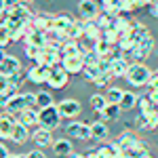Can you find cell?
Returning <instances> with one entry per match:
<instances>
[{"mask_svg":"<svg viewBox=\"0 0 158 158\" xmlns=\"http://www.w3.org/2000/svg\"><path fill=\"white\" fill-rule=\"evenodd\" d=\"M156 131H158V124H156Z\"/></svg>","mask_w":158,"mask_h":158,"instance_id":"obj_52","label":"cell"},{"mask_svg":"<svg viewBox=\"0 0 158 158\" xmlns=\"http://www.w3.org/2000/svg\"><path fill=\"white\" fill-rule=\"evenodd\" d=\"M68 82H70V74L65 72L61 65H57V68H53V70H51V76H49V80H47V85H49L51 89H55V91L65 89Z\"/></svg>","mask_w":158,"mask_h":158,"instance_id":"obj_7","label":"cell"},{"mask_svg":"<svg viewBox=\"0 0 158 158\" xmlns=\"http://www.w3.org/2000/svg\"><path fill=\"white\" fill-rule=\"evenodd\" d=\"M99 4L97 0H80L78 2V19L82 21H95L99 15Z\"/></svg>","mask_w":158,"mask_h":158,"instance_id":"obj_4","label":"cell"},{"mask_svg":"<svg viewBox=\"0 0 158 158\" xmlns=\"http://www.w3.org/2000/svg\"><path fill=\"white\" fill-rule=\"evenodd\" d=\"M76 55H80V42L78 40H68L61 47V61L65 57H76Z\"/></svg>","mask_w":158,"mask_h":158,"instance_id":"obj_24","label":"cell"},{"mask_svg":"<svg viewBox=\"0 0 158 158\" xmlns=\"http://www.w3.org/2000/svg\"><path fill=\"white\" fill-rule=\"evenodd\" d=\"M23 44H32V47H38V49H44L47 47V38H44V34L42 32H30L27 36H25V42Z\"/></svg>","mask_w":158,"mask_h":158,"instance_id":"obj_26","label":"cell"},{"mask_svg":"<svg viewBox=\"0 0 158 158\" xmlns=\"http://www.w3.org/2000/svg\"><path fill=\"white\" fill-rule=\"evenodd\" d=\"M148 120V127H150V131H156V124H158V108L152 110V112H148V114H143Z\"/></svg>","mask_w":158,"mask_h":158,"instance_id":"obj_36","label":"cell"},{"mask_svg":"<svg viewBox=\"0 0 158 158\" xmlns=\"http://www.w3.org/2000/svg\"><path fill=\"white\" fill-rule=\"evenodd\" d=\"M137 47H141V49H146L148 53H152V49H154V36H152V34L143 36L139 42H137Z\"/></svg>","mask_w":158,"mask_h":158,"instance_id":"obj_37","label":"cell"},{"mask_svg":"<svg viewBox=\"0 0 158 158\" xmlns=\"http://www.w3.org/2000/svg\"><path fill=\"white\" fill-rule=\"evenodd\" d=\"M15 158H27V154H15Z\"/></svg>","mask_w":158,"mask_h":158,"instance_id":"obj_50","label":"cell"},{"mask_svg":"<svg viewBox=\"0 0 158 158\" xmlns=\"http://www.w3.org/2000/svg\"><path fill=\"white\" fill-rule=\"evenodd\" d=\"M53 17L55 15H49V13H34L32 15V19H30V23H32V27L36 30V32H49V30H53Z\"/></svg>","mask_w":158,"mask_h":158,"instance_id":"obj_9","label":"cell"},{"mask_svg":"<svg viewBox=\"0 0 158 158\" xmlns=\"http://www.w3.org/2000/svg\"><path fill=\"white\" fill-rule=\"evenodd\" d=\"M27 158H47V156H44V152L38 148V150H32V152L27 154Z\"/></svg>","mask_w":158,"mask_h":158,"instance_id":"obj_45","label":"cell"},{"mask_svg":"<svg viewBox=\"0 0 158 158\" xmlns=\"http://www.w3.org/2000/svg\"><path fill=\"white\" fill-rule=\"evenodd\" d=\"M61 68L70 74V76H72V74H80L85 70V61H82L80 55H76V57H65V59L61 61Z\"/></svg>","mask_w":158,"mask_h":158,"instance_id":"obj_13","label":"cell"},{"mask_svg":"<svg viewBox=\"0 0 158 158\" xmlns=\"http://www.w3.org/2000/svg\"><path fill=\"white\" fill-rule=\"evenodd\" d=\"M97 154H99V158H116V156L122 154V150H120V146L114 141V143H106V146L97 148Z\"/></svg>","mask_w":158,"mask_h":158,"instance_id":"obj_22","label":"cell"},{"mask_svg":"<svg viewBox=\"0 0 158 158\" xmlns=\"http://www.w3.org/2000/svg\"><path fill=\"white\" fill-rule=\"evenodd\" d=\"M13 116H15V120L19 122V124H23V127H27V129H32V127H36V124H38V112L34 108L23 110V112L13 114Z\"/></svg>","mask_w":158,"mask_h":158,"instance_id":"obj_12","label":"cell"},{"mask_svg":"<svg viewBox=\"0 0 158 158\" xmlns=\"http://www.w3.org/2000/svg\"><path fill=\"white\" fill-rule=\"evenodd\" d=\"M19 70H21V61L17 59L15 55H6L2 59V63H0V74H4V76H13Z\"/></svg>","mask_w":158,"mask_h":158,"instance_id":"obj_14","label":"cell"},{"mask_svg":"<svg viewBox=\"0 0 158 158\" xmlns=\"http://www.w3.org/2000/svg\"><path fill=\"white\" fill-rule=\"evenodd\" d=\"M32 2H34V0H23V4H32Z\"/></svg>","mask_w":158,"mask_h":158,"instance_id":"obj_51","label":"cell"},{"mask_svg":"<svg viewBox=\"0 0 158 158\" xmlns=\"http://www.w3.org/2000/svg\"><path fill=\"white\" fill-rule=\"evenodd\" d=\"M21 4H23V0H4V11L13 13L15 9H19Z\"/></svg>","mask_w":158,"mask_h":158,"instance_id":"obj_39","label":"cell"},{"mask_svg":"<svg viewBox=\"0 0 158 158\" xmlns=\"http://www.w3.org/2000/svg\"><path fill=\"white\" fill-rule=\"evenodd\" d=\"M6 42H11V32L6 27H0V49H4Z\"/></svg>","mask_w":158,"mask_h":158,"instance_id":"obj_41","label":"cell"},{"mask_svg":"<svg viewBox=\"0 0 158 158\" xmlns=\"http://www.w3.org/2000/svg\"><path fill=\"white\" fill-rule=\"evenodd\" d=\"M38 124L47 131H55L57 127L61 124V114L57 106H51V108L38 110Z\"/></svg>","mask_w":158,"mask_h":158,"instance_id":"obj_2","label":"cell"},{"mask_svg":"<svg viewBox=\"0 0 158 158\" xmlns=\"http://www.w3.org/2000/svg\"><path fill=\"white\" fill-rule=\"evenodd\" d=\"M137 99H139V95H135V93H131V91H124V95H122V101H120L122 112H129V110H133L135 106H137Z\"/></svg>","mask_w":158,"mask_h":158,"instance_id":"obj_27","label":"cell"},{"mask_svg":"<svg viewBox=\"0 0 158 158\" xmlns=\"http://www.w3.org/2000/svg\"><path fill=\"white\" fill-rule=\"evenodd\" d=\"M51 106H55L51 93H47V91L36 93V110H44V108H51Z\"/></svg>","mask_w":158,"mask_h":158,"instance_id":"obj_29","label":"cell"},{"mask_svg":"<svg viewBox=\"0 0 158 158\" xmlns=\"http://www.w3.org/2000/svg\"><path fill=\"white\" fill-rule=\"evenodd\" d=\"M65 36H68V40H80V38H85V21L82 19H76L65 30Z\"/></svg>","mask_w":158,"mask_h":158,"instance_id":"obj_20","label":"cell"},{"mask_svg":"<svg viewBox=\"0 0 158 158\" xmlns=\"http://www.w3.org/2000/svg\"><path fill=\"white\" fill-rule=\"evenodd\" d=\"M32 139H34V143H36L38 148H49V146H53V131H47V129H36L34 133H32Z\"/></svg>","mask_w":158,"mask_h":158,"instance_id":"obj_16","label":"cell"},{"mask_svg":"<svg viewBox=\"0 0 158 158\" xmlns=\"http://www.w3.org/2000/svg\"><path fill=\"white\" fill-rule=\"evenodd\" d=\"M65 133L70 135L72 139L86 141V139H91V124H86V122H78V120H72L68 127H65Z\"/></svg>","mask_w":158,"mask_h":158,"instance_id":"obj_5","label":"cell"},{"mask_svg":"<svg viewBox=\"0 0 158 158\" xmlns=\"http://www.w3.org/2000/svg\"><path fill=\"white\" fill-rule=\"evenodd\" d=\"M85 158H99L97 150H91V152H86V154H85Z\"/></svg>","mask_w":158,"mask_h":158,"instance_id":"obj_47","label":"cell"},{"mask_svg":"<svg viewBox=\"0 0 158 158\" xmlns=\"http://www.w3.org/2000/svg\"><path fill=\"white\" fill-rule=\"evenodd\" d=\"M127 82L135 89H139V86H148V82L152 80V70L148 68L146 63H131V68H129V72H127Z\"/></svg>","mask_w":158,"mask_h":158,"instance_id":"obj_1","label":"cell"},{"mask_svg":"<svg viewBox=\"0 0 158 158\" xmlns=\"http://www.w3.org/2000/svg\"><path fill=\"white\" fill-rule=\"evenodd\" d=\"M122 95H124L122 89H118V86H110L108 93H106V99H108V103H118V106H120Z\"/></svg>","mask_w":158,"mask_h":158,"instance_id":"obj_30","label":"cell"},{"mask_svg":"<svg viewBox=\"0 0 158 158\" xmlns=\"http://www.w3.org/2000/svg\"><path fill=\"white\" fill-rule=\"evenodd\" d=\"M9 86H11V82H9V76L0 74V93H6V91H9Z\"/></svg>","mask_w":158,"mask_h":158,"instance_id":"obj_43","label":"cell"},{"mask_svg":"<svg viewBox=\"0 0 158 158\" xmlns=\"http://www.w3.org/2000/svg\"><path fill=\"white\" fill-rule=\"evenodd\" d=\"M15 116L4 112L0 114V139H11L13 137V127H15Z\"/></svg>","mask_w":158,"mask_h":158,"instance_id":"obj_10","label":"cell"},{"mask_svg":"<svg viewBox=\"0 0 158 158\" xmlns=\"http://www.w3.org/2000/svg\"><path fill=\"white\" fill-rule=\"evenodd\" d=\"M34 63H42V65H49V68H57L61 65V49L57 47H44V49H40L38 53V57Z\"/></svg>","mask_w":158,"mask_h":158,"instance_id":"obj_3","label":"cell"},{"mask_svg":"<svg viewBox=\"0 0 158 158\" xmlns=\"http://www.w3.org/2000/svg\"><path fill=\"white\" fill-rule=\"evenodd\" d=\"M131 27H133V19H129L127 15H118V17L114 19V30H116L120 36L129 34V32H131Z\"/></svg>","mask_w":158,"mask_h":158,"instance_id":"obj_21","label":"cell"},{"mask_svg":"<svg viewBox=\"0 0 158 158\" xmlns=\"http://www.w3.org/2000/svg\"><path fill=\"white\" fill-rule=\"evenodd\" d=\"M74 21H76V17H74L72 13L63 11V13H57V15L53 17V27H55V30H59V32H65Z\"/></svg>","mask_w":158,"mask_h":158,"instance_id":"obj_17","label":"cell"},{"mask_svg":"<svg viewBox=\"0 0 158 158\" xmlns=\"http://www.w3.org/2000/svg\"><path fill=\"white\" fill-rule=\"evenodd\" d=\"M108 127H106V122L103 120H95L91 122V139H95V141H103V139H108Z\"/></svg>","mask_w":158,"mask_h":158,"instance_id":"obj_19","label":"cell"},{"mask_svg":"<svg viewBox=\"0 0 158 158\" xmlns=\"http://www.w3.org/2000/svg\"><path fill=\"white\" fill-rule=\"evenodd\" d=\"M148 34H150V32H148V27H146V25H143V23H139V21H133V27H131L129 36H131V38L135 40V44H137V42H139V40H141L143 36H148Z\"/></svg>","mask_w":158,"mask_h":158,"instance_id":"obj_28","label":"cell"},{"mask_svg":"<svg viewBox=\"0 0 158 158\" xmlns=\"http://www.w3.org/2000/svg\"><path fill=\"white\" fill-rule=\"evenodd\" d=\"M82 74L86 76V80H89V82H95L99 76H101V70H99V65H85Z\"/></svg>","mask_w":158,"mask_h":158,"instance_id":"obj_33","label":"cell"},{"mask_svg":"<svg viewBox=\"0 0 158 158\" xmlns=\"http://www.w3.org/2000/svg\"><path fill=\"white\" fill-rule=\"evenodd\" d=\"M23 53H25V57H30V59L36 61V57H38V53H40V49H38V47H32V44H25V47H23Z\"/></svg>","mask_w":158,"mask_h":158,"instance_id":"obj_40","label":"cell"},{"mask_svg":"<svg viewBox=\"0 0 158 158\" xmlns=\"http://www.w3.org/2000/svg\"><path fill=\"white\" fill-rule=\"evenodd\" d=\"M129 68H131V61H129V57H116V59H112V76L114 78H124L127 76V72H129Z\"/></svg>","mask_w":158,"mask_h":158,"instance_id":"obj_11","label":"cell"},{"mask_svg":"<svg viewBox=\"0 0 158 158\" xmlns=\"http://www.w3.org/2000/svg\"><path fill=\"white\" fill-rule=\"evenodd\" d=\"M53 152H55V156L61 158V156H70L74 152V146H72V141L70 139H55L53 141Z\"/></svg>","mask_w":158,"mask_h":158,"instance_id":"obj_18","label":"cell"},{"mask_svg":"<svg viewBox=\"0 0 158 158\" xmlns=\"http://www.w3.org/2000/svg\"><path fill=\"white\" fill-rule=\"evenodd\" d=\"M68 158H85V154H76V152H72Z\"/></svg>","mask_w":158,"mask_h":158,"instance_id":"obj_48","label":"cell"},{"mask_svg":"<svg viewBox=\"0 0 158 158\" xmlns=\"http://www.w3.org/2000/svg\"><path fill=\"white\" fill-rule=\"evenodd\" d=\"M47 2H51V0H47Z\"/></svg>","mask_w":158,"mask_h":158,"instance_id":"obj_53","label":"cell"},{"mask_svg":"<svg viewBox=\"0 0 158 158\" xmlns=\"http://www.w3.org/2000/svg\"><path fill=\"white\" fill-rule=\"evenodd\" d=\"M135 129L137 131H150V127H148V120L143 114H139L137 118H135Z\"/></svg>","mask_w":158,"mask_h":158,"instance_id":"obj_38","label":"cell"},{"mask_svg":"<svg viewBox=\"0 0 158 158\" xmlns=\"http://www.w3.org/2000/svg\"><path fill=\"white\" fill-rule=\"evenodd\" d=\"M0 13H4V0H0Z\"/></svg>","mask_w":158,"mask_h":158,"instance_id":"obj_49","label":"cell"},{"mask_svg":"<svg viewBox=\"0 0 158 158\" xmlns=\"http://www.w3.org/2000/svg\"><path fill=\"white\" fill-rule=\"evenodd\" d=\"M106 106H108L106 95H99V93L91 95V108L95 110V112H103V110H106Z\"/></svg>","mask_w":158,"mask_h":158,"instance_id":"obj_31","label":"cell"},{"mask_svg":"<svg viewBox=\"0 0 158 158\" xmlns=\"http://www.w3.org/2000/svg\"><path fill=\"white\" fill-rule=\"evenodd\" d=\"M57 108H59L61 118H68V120H74V118H78L82 114V106L76 99H63Z\"/></svg>","mask_w":158,"mask_h":158,"instance_id":"obj_6","label":"cell"},{"mask_svg":"<svg viewBox=\"0 0 158 158\" xmlns=\"http://www.w3.org/2000/svg\"><path fill=\"white\" fill-rule=\"evenodd\" d=\"M137 108H139V114H148V112L156 110V106H154V101L148 97V95H143V97L137 99Z\"/></svg>","mask_w":158,"mask_h":158,"instance_id":"obj_32","label":"cell"},{"mask_svg":"<svg viewBox=\"0 0 158 158\" xmlns=\"http://www.w3.org/2000/svg\"><path fill=\"white\" fill-rule=\"evenodd\" d=\"M112 78H114V76H112L110 72H106V74H101V76H99V78L95 80V82H93V85H97V86H108Z\"/></svg>","mask_w":158,"mask_h":158,"instance_id":"obj_42","label":"cell"},{"mask_svg":"<svg viewBox=\"0 0 158 158\" xmlns=\"http://www.w3.org/2000/svg\"><path fill=\"white\" fill-rule=\"evenodd\" d=\"M11 139L15 141V143H25V141L30 139V129H27V127H23V124H19V122H15Z\"/></svg>","mask_w":158,"mask_h":158,"instance_id":"obj_23","label":"cell"},{"mask_svg":"<svg viewBox=\"0 0 158 158\" xmlns=\"http://www.w3.org/2000/svg\"><path fill=\"white\" fill-rule=\"evenodd\" d=\"M99 114H101V120H118L120 114H122V108L118 106V103H108L106 110L99 112Z\"/></svg>","mask_w":158,"mask_h":158,"instance_id":"obj_25","label":"cell"},{"mask_svg":"<svg viewBox=\"0 0 158 158\" xmlns=\"http://www.w3.org/2000/svg\"><path fill=\"white\" fill-rule=\"evenodd\" d=\"M82 61H85V65H97L99 63V55L95 53V49H89L82 55Z\"/></svg>","mask_w":158,"mask_h":158,"instance_id":"obj_35","label":"cell"},{"mask_svg":"<svg viewBox=\"0 0 158 158\" xmlns=\"http://www.w3.org/2000/svg\"><path fill=\"white\" fill-rule=\"evenodd\" d=\"M0 158H9V150L4 143H0Z\"/></svg>","mask_w":158,"mask_h":158,"instance_id":"obj_46","label":"cell"},{"mask_svg":"<svg viewBox=\"0 0 158 158\" xmlns=\"http://www.w3.org/2000/svg\"><path fill=\"white\" fill-rule=\"evenodd\" d=\"M116 143L120 146V150L122 152H129V150H133V148H137L141 141L137 139V135L133 133V131H124V133L116 139Z\"/></svg>","mask_w":158,"mask_h":158,"instance_id":"obj_15","label":"cell"},{"mask_svg":"<svg viewBox=\"0 0 158 158\" xmlns=\"http://www.w3.org/2000/svg\"><path fill=\"white\" fill-rule=\"evenodd\" d=\"M25 78H27V72H25V70H19V72H15L13 76H9V82H11V86L19 89V86L25 82Z\"/></svg>","mask_w":158,"mask_h":158,"instance_id":"obj_34","label":"cell"},{"mask_svg":"<svg viewBox=\"0 0 158 158\" xmlns=\"http://www.w3.org/2000/svg\"><path fill=\"white\" fill-rule=\"evenodd\" d=\"M51 70L49 65H42V63H34L30 70H27V80L30 82H34V85H42V82H47L51 76Z\"/></svg>","mask_w":158,"mask_h":158,"instance_id":"obj_8","label":"cell"},{"mask_svg":"<svg viewBox=\"0 0 158 158\" xmlns=\"http://www.w3.org/2000/svg\"><path fill=\"white\" fill-rule=\"evenodd\" d=\"M148 9H150V15H152L154 19H158V0H154V2H152Z\"/></svg>","mask_w":158,"mask_h":158,"instance_id":"obj_44","label":"cell"}]
</instances>
